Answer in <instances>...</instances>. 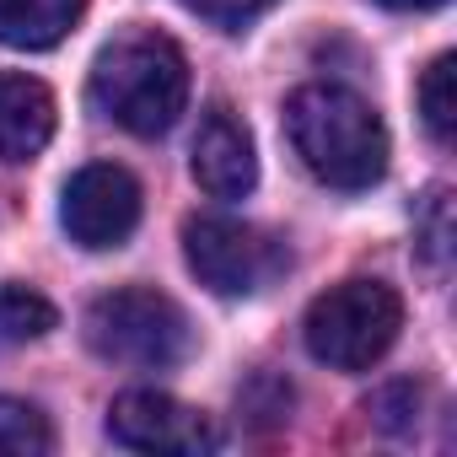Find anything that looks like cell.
Wrapping results in <instances>:
<instances>
[{"instance_id": "6da1fadb", "label": "cell", "mask_w": 457, "mask_h": 457, "mask_svg": "<svg viewBox=\"0 0 457 457\" xmlns=\"http://www.w3.org/2000/svg\"><path fill=\"white\" fill-rule=\"evenodd\" d=\"M286 135L307 172L328 188H371L387 172V129L377 108L350 87H302L286 103Z\"/></svg>"}, {"instance_id": "7a4b0ae2", "label": "cell", "mask_w": 457, "mask_h": 457, "mask_svg": "<svg viewBox=\"0 0 457 457\" xmlns=\"http://www.w3.org/2000/svg\"><path fill=\"white\" fill-rule=\"evenodd\" d=\"M92 103L119 129L167 135L188 103V60L162 33H119L92 65Z\"/></svg>"}, {"instance_id": "3957f363", "label": "cell", "mask_w": 457, "mask_h": 457, "mask_svg": "<svg viewBox=\"0 0 457 457\" xmlns=\"http://www.w3.org/2000/svg\"><path fill=\"white\" fill-rule=\"evenodd\" d=\"M398 328H403V302L393 286L345 280L307 307L302 339H307L312 361H323L334 371H366L393 350Z\"/></svg>"}, {"instance_id": "277c9868", "label": "cell", "mask_w": 457, "mask_h": 457, "mask_svg": "<svg viewBox=\"0 0 457 457\" xmlns=\"http://www.w3.org/2000/svg\"><path fill=\"white\" fill-rule=\"evenodd\" d=\"M87 345L103 361L167 371V366L188 361L194 328L172 296H162L151 286H124V291H108L87 307Z\"/></svg>"}, {"instance_id": "5b68a950", "label": "cell", "mask_w": 457, "mask_h": 457, "mask_svg": "<svg viewBox=\"0 0 457 457\" xmlns=\"http://www.w3.org/2000/svg\"><path fill=\"white\" fill-rule=\"evenodd\" d=\"M183 259L215 296H259L286 275V243L232 215H194L183 226Z\"/></svg>"}, {"instance_id": "8992f818", "label": "cell", "mask_w": 457, "mask_h": 457, "mask_svg": "<svg viewBox=\"0 0 457 457\" xmlns=\"http://www.w3.org/2000/svg\"><path fill=\"white\" fill-rule=\"evenodd\" d=\"M60 226L71 232L76 248H124L129 232L140 226V183L113 167V162H92L81 167L71 183H65V199H60Z\"/></svg>"}, {"instance_id": "52a82bcc", "label": "cell", "mask_w": 457, "mask_h": 457, "mask_svg": "<svg viewBox=\"0 0 457 457\" xmlns=\"http://www.w3.org/2000/svg\"><path fill=\"white\" fill-rule=\"evenodd\" d=\"M108 436L129 452H178V457H199L215 446V425L167 398V393H151V387H135V393H119L113 409H108Z\"/></svg>"}, {"instance_id": "ba28073f", "label": "cell", "mask_w": 457, "mask_h": 457, "mask_svg": "<svg viewBox=\"0 0 457 457\" xmlns=\"http://www.w3.org/2000/svg\"><path fill=\"white\" fill-rule=\"evenodd\" d=\"M194 183L210 199H243L259 183V156H253V135L243 129V119L232 108H210L199 135H194Z\"/></svg>"}, {"instance_id": "9c48e42d", "label": "cell", "mask_w": 457, "mask_h": 457, "mask_svg": "<svg viewBox=\"0 0 457 457\" xmlns=\"http://www.w3.org/2000/svg\"><path fill=\"white\" fill-rule=\"evenodd\" d=\"M54 140V92L33 76L0 71V162H33Z\"/></svg>"}, {"instance_id": "30bf717a", "label": "cell", "mask_w": 457, "mask_h": 457, "mask_svg": "<svg viewBox=\"0 0 457 457\" xmlns=\"http://www.w3.org/2000/svg\"><path fill=\"white\" fill-rule=\"evenodd\" d=\"M87 12V0H0V44L54 49Z\"/></svg>"}, {"instance_id": "8fae6325", "label": "cell", "mask_w": 457, "mask_h": 457, "mask_svg": "<svg viewBox=\"0 0 457 457\" xmlns=\"http://www.w3.org/2000/svg\"><path fill=\"white\" fill-rule=\"evenodd\" d=\"M414 103H420V119H425L430 140L446 151L452 135H457V54H436V60L425 65Z\"/></svg>"}, {"instance_id": "7c38bea8", "label": "cell", "mask_w": 457, "mask_h": 457, "mask_svg": "<svg viewBox=\"0 0 457 457\" xmlns=\"http://www.w3.org/2000/svg\"><path fill=\"white\" fill-rule=\"evenodd\" d=\"M54 323H60V312L38 291H28V286H6V291H0V350L44 339Z\"/></svg>"}, {"instance_id": "4fadbf2b", "label": "cell", "mask_w": 457, "mask_h": 457, "mask_svg": "<svg viewBox=\"0 0 457 457\" xmlns=\"http://www.w3.org/2000/svg\"><path fill=\"white\" fill-rule=\"evenodd\" d=\"M49 446H54V430L33 403L0 398V457H44Z\"/></svg>"}, {"instance_id": "5bb4252c", "label": "cell", "mask_w": 457, "mask_h": 457, "mask_svg": "<svg viewBox=\"0 0 457 457\" xmlns=\"http://www.w3.org/2000/svg\"><path fill=\"white\" fill-rule=\"evenodd\" d=\"M414 243H420L430 270H446V259H452V194L446 188L425 194V204L414 215Z\"/></svg>"}, {"instance_id": "9a60e30c", "label": "cell", "mask_w": 457, "mask_h": 457, "mask_svg": "<svg viewBox=\"0 0 457 457\" xmlns=\"http://www.w3.org/2000/svg\"><path fill=\"white\" fill-rule=\"evenodd\" d=\"M366 414H371L382 430H409L414 414H420V387H414V382H387L382 393L366 398Z\"/></svg>"}, {"instance_id": "2e32d148", "label": "cell", "mask_w": 457, "mask_h": 457, "mask_svg": "<svg viewBox=\"0 0 457 457\" xmlns=\"http://www.w3.org/2000/svg\"><path fill=\"white\" fill-rule=\"evenodd\" d=\"M183 6L194 17H204L210 28H220V33H243V28H253L275 6V0H183Z\"/></svg>"}, {"instance_id": "e0dca14e", "label": "cell", "mask_w": 457, "mask_h": 457, "mask_svg": "<svg viewBox=\"0 0 457 457\" xmlns=\"http://www.w3.org/2000/svg\"><path fill=\"white\" fill-rule=\"evenodd\" d=\"M377 6H387V12H430L441 0H377Z\"/></svg>"}]
</instances>
